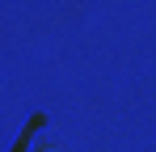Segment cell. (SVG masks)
Returning <instances> with one entry per match:
<instances>
[{
  "instance_id": "1",
  "label": "cell",
  "mask_w": 156,
  "mask_h": 152,
  "mask_svg": "<svg viewBox=\"0 0 156 152\" xmlns=\"http://www.w3.org/2000/svg\"><path fill=\"white\" fill-rule=\"evenodd\" d=\"M42 152H63V148H42Z\"/></svg>"
}]
</instances>
